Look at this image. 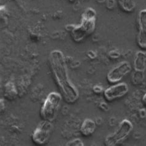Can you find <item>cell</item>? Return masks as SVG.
Instances as JSON below:
<instances>
[{"label": "cell", "mask_w": 146, "mask_h": 146, "mask_svg": "<svg viewBox=\"0 0 146 146\" xmlns=\"http://www.w3.org/2000/svg\"><path fill=\"white\" fill-rule=\"evenodd\" d=\"M49 64L52 77L64 100L70 104L75 103L79 98V92L68 77L67 65L63 53L59 50L51 51L49 56Z\"/></svg>", "instance_id": "obj_1"}, {"label": "cell", "mask_w": 146, "mask_h": 146, "mask_svg": "<svg viewBox=\"0 0 146 146\" xmlns=\"http://www.w3.org/2000/svg\"><path fill=\"white\" fill-rule=\"evenodd\" d=\"M96 26V13L94 9L88 7L82 16L80 24L70 29L72 38L75 41L80 42L93 33Z\"/></svg>", "instance_id": "obj_2"}, {"label": "cell", "mask_w": 146, "mask_h": 146, "mask_svg": "<svg viewBox=\"0 0 146 146\" xmlns=\"http://www.w3.org/2000/svg\"><path fill=\"white\" fill-rule=\"evenodd\" d=\"M63 97L57 92H51L46 98L40 110V116L44 120L52 121L56 119Z\"/></svg>", "instance_id": "obj_3"}, {"label": "cell", "mask_w": 146, "mask_h": 146, "mask_svg": "<svg viewBox=\"0 0 146 146\" xmlns=\"http://www.w3.org/2000/svg\"><path fill=\"white\" fill-rule=\"evenodd\" d=\"M133 129L131 122L127 119L123 120L115 131L107 136L104 140L107 146H115L121 143L127 139Z\"/></svg>", "instance_id": "obj_4"}, {"label": "cell", "mask_w": 146, "mask_h": 146, "mask_svg": "<svg viewBox=\"0 0 146 146\" xmlns=\"http://www.w3.org/2000/svg\"><path fill=\"white\" fill-rule=\"evenodd\" d=\"M52 128L51 121L44 120L41 121L32 133V141L36 145L46 144L51 135Z\"/></svg>", "instance_id": "obj_5"}, {"label": "cell", "mask_w": 146, "mask_h": 146, "mask_svg": "<svg viewBox=\"0 0 146 146\" xmlns=\"http://www.w3.org/2000/svg\"><path fill=\"white\" fill-rule=\"evenodd\" d=\"M131 70L132 67L128 62H121L109 72L107 75V81L112 84L119 83L131 72Z\"/></svg>", "instance_id": "obj_6"}, {"label": "cell", "mask_w": 146, "mask_h": 146, "mask_svg": "<svg viewBox=\"0 0 146 146\" xmlns=\"http://www.w3.org/2000/svg\"><path fill=\"white\" fill-rule=\"evenodd\" d=\"M129 87L124 82L115 83L109 87L104 92V98L109 102H112L120 99L128 94Z\"/></svg>", "instance_id": "obj_7"}, {"label": "cell", "mask_w": 146, "mask_h": 146, "mask_svg": "<svg viewBox=\"0 0 146 146\" xmlns=\"http://www.w3.org/2000/svg\"><path fill=\"white\" fill-rule=\"evenodd\" d=\"M137 24V43L140 48L146 49V9L141 10L138 14Z\"/></svg>", "instance_id": "obj_8"}, {"label": "cell", "mask_w": 146, "mask_h": 146, "mask_svg": "<svg viewBox=\"0 0 146 146\" xmlns=\"http://www.w3.org/2000/svg\"><path fill=\"white\" fill-rule=\"evenodd\" d=\"M96 129V124L94 120L90 118H86L80 126V132L86 137L91 136Z\"/></svg>", "instance_id": "obj_9"}, {"label": "cell", "mask_w": 146, "mask_h": 146, "mask_svg": "<svg viewBox=\"0 0 146 146\" xmlns=\"http://www.w3.org/2000/svg\"><path fill=\"white\" fill-rule=\"evenodd\" d=\"M134 67L136 72H143L146 68V55L142 51H138L136 54L134 61Z\"/></svg>", "instance_id": "obj_10"}, {"label": "cell", "mask_w": 146, "mask_h": 146, "mask_svg": "<svg viewBox=\"0 0 146 146\" xmlns=\"http://www.w3.org/2000/svg\"><path fill=\"white\" fill-rule=\"evenodd\" d=\"M119 6L126 13L133 12L135 9L136 4L134 0H118Z\"/></svg>", "instance_id": "obj_11"}, {"label": "cell", "mask_w": 146, "mask_h": 146, "mask_svg": "<svg viewBox=\"0 0 146 146\" xmlns=\"http://www.w3.org/2000/svg\"><path fill=\"white\" fill-rule=\"evenodd\" d=\"M67 146H83L84 144L83 142L78 138H76V139H73L70 141H69L66 144Z\"/></svg>", "instance_id": "obj_12"}, {"label": "cell", "mask_w": 146, "mask_h": 146, "mask_svg": "<svg viewBox=\"0 0 146 146\" xmlns=\"http://www.w3.org/2000/svg\"><path fill=\"white\" fill-rule=\"evenodd\" d=\"M143 102H144V104L146 106V93L143 96Z\"/></svg>", "instance_id": "obj_13"}]
</instances>
